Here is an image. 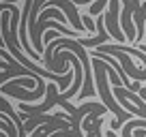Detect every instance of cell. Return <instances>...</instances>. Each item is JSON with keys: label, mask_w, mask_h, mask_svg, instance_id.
<instances>
[{"label": "cell", "mask_w": 146, "mask_h": 137, "mask_svg": "<svg viewBox=\"0 0 146 137\" xmlns=\"http://www.w3.org/2000/svg\"><path fill=\"white\" fill-rule=\"evenodd\" d=\"M118 17H120V13H118V0H110V11L105 13V26H108V30H110V37H114L118 43H125V41H127V34L120 32Z\"/></svg>", "instance_id": "obj_1"}, {"label": "cell", "mask_w": 146, "mask_h": 137, "mask_svg": "<svg viewBox=\"0 0 146 137\" xmlns=\"http://www.w3.org/2000/svg\"><path fill=\"white\" fill-rule=\"evenodd\" d=\"M108 2V0H95L90 5V15H99L101 11H103V5Z\"/></svg>", "instance_id": "obj_2"}, {"label": "cell", "mask_w": 146, "mask_h": 137, "mask_svg": "<svg viewBox=\"0 0 146 137\" xmlns=\"http://www.w3.org/2000/svg\"><path fill=\"white\" fill-rule=\"evenodd\" d=\"M82 19L86 22V28H88V32H90L92 28H95V22H92V17H90V15H82Z\"/></svg>", "instance_id": "obj_3"}, {"label": "cell", "mask_w": 146, "mask_h": 137, "mask_svg": "<svg viewBox=\"0 0 146 137\" xmlns=\"http://www.w3.org/2000/svg\"><path fill=\"white\" fill-rule=\"evenodd\" d=\"M142 49H144V51H146V45H144V43H142Z\"/></svg>", "instance_id": "obj_4"}]
</instances>
